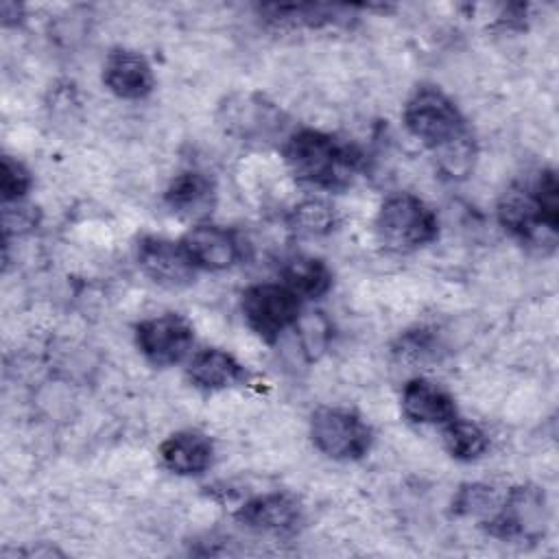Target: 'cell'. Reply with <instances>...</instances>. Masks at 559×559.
Segmentation results:
<instances>
[{
    "label": "cell",
    "instance_id": "e0dca14e",
    "mask_svg": "<svg viewBox=\"0 0 559 559\" xmlns=\"http://www.w3.org/2000/svg\"><path fill=\"white\" fill-rule=\"evenodd\" d=\"M164 203L177 216L201 221L212 214L216 203V186L201 170H183L168 183Z\"/></svg>",
    "mask_w": 559,
    "mask_h": 559
},
{
    "label": "cell",
    "instance_id": "277c9868",
    "mask_svg": "<svg viewBox=\"0 0 559 559\" xmlns=\"http://www.w3.org/2000/svg\"><path fill=\"white\" fill-rule=\"evenodd\" d=\"M376 236L384 249L413 251L439 238L437 212L413 192L389 194L376 214Z\"/></svg>",
    "mask_w": 559,
    "mask_h": 559
},
{
    "label": "cell",
    "instance_id": "44dd1931",
    "mask_svg": "<svg viewBox=\"0 0 559 559\" xmlns=\"http://www.w3.org/2000/svg\"><path fill=\"white\" fill-rule=\"evenodd\" d=\"M334 210L321 199H306L290 212V227L304 236H325L334 229Z\"/></svg>",
    "mask_w": 559,
    "mask_h": 559
},
{
    "label": "cell",
    "instance_id": "7a4b0ae2",
    "mask_svg": "<svg viewBox=\"0 0 559 559\" xmlns=\"http://www.w3.org/2000/svg\"><path fill=\"white\" fill-rule=\"evenodd\" d=\"M282 157L297 181L323 190L347 188L365 159L349 140L310 127L297 129L284 140Z\"/></svg>",
    "mask_w": 559,
    "mask_h": 559
},
{
    "label": "cell",
    "instance_id": "7c38bea8",
    "mask_svg": "<svg viewBox=\"0 0 559 559\" xmlns=\"http://www.w3.org/2000/svg\"><path fill=\"white\" fill-rule=\"evenodd\" d=\"M140 271L166 288H183L194 282L197 269L186 258L181 242L164 236H142L135 247Z\"/></svg>",
    "mask_w": 559,
    "mask_h": 559
},
{
    "label": "cell",
    "instance_id": "8fae6325",
    "mask_svg": "<svg viewBox=\"0 0 559 559\" xmlns=\"http://www.w3.org/2000/svg\"><path fill=\"white\" fill-rule=\"evenodd\" d=\"M179 242L197 271H227L242 258V242L236 231L214 223H197Z\"/></svg>",
    "mask_w": 559,
    "mask_h": 559
},
{
    "label": "cell",
    "instance_id": "4fadbf2b",
    "mask_svg": "<svg viewBox=\"0 0 559 559\" xmlns=\"http://www.w3.org/2000/svg\"><path fill=\"white\" fill-rule=\"evenodd\" d=\"M103 85L118 98L140 100L155 90V74L142 52L116 48L103 63Z\"/></svg>",
    "mask_w": 559,
    "mask_h": 559
},
{
    "label": "cell",
    "instance_id": "ba28073f",
    "mask_svg": "<svg viewBox=\"0 0 559 559\" xmlns=\"http://www.w3.org/2000/svg\"><path fill=\"white\" fill-rule=\"evenodd\" d=\"M284 111L258 92H236L218 105V122L240 142H269L284 127Z\"/></svg>",
    "mask_w": 559,
    "mask_h": 559
},
{
    "label": "cell",
    "instance_id": "ffe728a7",
    "mask_svg": "<svg viewBox=\"0 0 559 559\" xmlns=\"http://www.w3.org/2000/svg\"><path fill=\"white\" fill-rule=\"evenodd\" d=\"M443 428V445L448 454L456 461L469 463L480 459L489 450L487 432L472 419L454 417Z\"/></svg>",
    "mask_w": 559,
    "mask_h": 559
},
{
    "label": "cell",
    "instance_id": "6da1fadb",
    "mask_svg": "<svg viewBox=\"0 0 559 559\" xmlns=\"http://www.w3.org/2000/svg\"><path fill=\"white\" fill-rule=\"evenodd\" d=\"M406 131L437 157V168L450 179H465L476 159V144L456 103L437 85H419L406 100Z\"/></svg>",
    "mask_w": 559,
    "mask_h": 559
},
{
    "label": "cell",
    "instance_id": "9a60e30c",
    "mask_svg": "<svg viewBox=\"0 0 559 559\" xmlns=\"http://www.w3.org/2000/svg\"><path fill=\"white\" fill-rule=\"evenodd\" d=\"M402 413L413 424L445 426L459 417L456 402L450 391L428 378H413L402 389Z\"/></svg>",
    "mask_w": 559,
    "mask_h": 559
},
{
    "label": "cell",
    "instance_id": "d6986e66",
    "mask_svg": "<svg viewBox=\"0 0 559 559\" xmlns=\"http://www.w3.org/2000/svg\"><path fill=\"white\" fill-rule=\"evenodd\" d=\"M284 286H288L299 299H321L332 288V271L325 260L308 253L288 255L282 262Z\"/></svg>",
    "mask_w": 559,
    "mask_h": 559
},
{
    "label": "cell",
    "instance_id": "8992f818",
    "mask_svg": "<svg viewBox=\"0 0 559 559\" xmlns=\"http://www.w3.org/2000/svg\"><path fill=\"white\" fill-rule=\"evenodd\" d=\"M310 439L328 459L358 461L369 452L373 432L356 411L323 404L310 413Z\"/></svg>",
    "mask_w": 559,
    "mask_h": 559
},
{
    "label": "cell",
    "instance_id": "7402d4cb",
    "mask_svg": "<svg viewBox=\"0 0 559 559\" xmlns=\"http://www.w3.org/2000/svg\"><path fill=\"white\" fill-rule=\"evenodd\" d=\"M496 504H498V500L489 485L465 483L454 493L452 513L454 515H478L480 520H485L496 509Z\"/></svg>",
    "mask_w": 559,
    "mask_h": 559
},
{
    "label": "cell",
    "instance_id": "cb8c5ba5",
    "mask_svg": "<svg viewBox=\"0 0 559 559\" xmlns=\"http://www.w3.org/2000/svg\"><path fill=\"white\" fill-rule=\"evenodd\" d=\"M35 227V214L33 207H24L15 203V207L4 205V238H9L13 231H24Z\"/></svg>",
    "mask_w": 559,
    "mask_h": 559
},
{
    "label": "cell",
    "instance_id": "ac0fdd59",
    "mask_svg": "<svg viewBox=\"0 0 559 559\" xmlns=\"http://www.w3.org/2000/svg\"><path fill=\"white\" fill-rule=\"evenodd\" d=\"M352 7L347 4H314V2H290V4H264L260 15L277 28H319L336 24L347 17Z\"/></svg>",
    "mask_w": 559,
    "mask_h": 559
},
{
    "label": "cell",
    "instance_id": "52a82bcc",
    "mask_svg": "<svg viewBox=\"0 0 559 559\" xmlns=\"http://www.w3.org/2000/svg\"><path fill=\"white\" fill-rule=\"evenodd\" d=\"M240 312L249 330L264 343L273 345L282 332L297 325L301 317V301L284 284L260 282L242 290Z\"/></svg>",
    "mask_w": 559,
    "mask_h": 559
},
{
    "label": "cell",
    "instance_id": "9c48e42d",
    "mask_svg": "<svg viewBox=\"0 0 559 559\" xmlns=\"http://www.w3.org/2000/svg\"><path fill=\"white\" fill-rule=\"evenodd\" d=\"M135 347L153 367L181 362L194 345V328L179 312H162L135 323Z\"/></svg>",
    "mask_w": 559,
    "mask_h": 559
},
{
    "label": "cell",
    "instance_id": "30bf717a",
    "mask_svg": "<svg viewBox=\"0 0 559 559\" xmlns=\"http://www.w3.org/2000/svg\"><path fill=\"white\" fill-rule=\"evenodd\" d=\"M234 520L255 533L286 537L301 528L304 509L293 493L269 491L245 500L234 511Z\"/></svg>",
    "mask_w": 559,
    "mask_h": 559
},
{
    "label": "cell",
    "instance_id": "5b68a950",
    "mask_svg": "<svg viewBox=\"0 0 559 559\" xmlns=\"http://www.w3.org/2000/svg\"><path fill=\"white\" fill-rule=\"evenodd\" d=\"M546 493L537 485H513L480 528L500 542H537L546 533Z\"/></svg>",
    "mask_w": 559,
    "mask_h": 559
},
{
    "label": "cell",
    "instance_id": "5bb4252c",
    "mask_svg": "<svg viewBox=\"0 0 559 559\" xmlns=\"http://www.w3.org/2000/svg\"><path fill=\"white\" fill-rule=\"evenodd\" d=\"M186 376L192 386L207 393L247 384L251 378L247 367L221 347H203L194 352L186 367Z\"/></svg>",
    "mask_w": 559,
    "mask_h": 559
},
{
    "label": "cell",
    "instance_id": "603a6c76",
    "mask_svg": "<svg viewBox=\"0 0 559 559\" xmlns=\"http://www.w3.org/2000/svg\"><path fill=\"white\" fill-rule=\"evenodd\" d=\"M33 188V175L31 170L11 155H2L0 162V194L2 203H20Z\"/></svg>",
    "mask_w": 559,
    "mask_h": 559
},
{
    "label": "cell",
    "instance_id": "3957f363",
    "mask_svg": "<svg viewBox=\"0 0 559 559\" xmlns=\"http://www.w3.org/2000/svg\"><path fill=\"white\" fill-rule=\"evenodd\" d=\"M500 227L526 245L557 242L559 229V183L552 168H542L531 186H509L496 205Z\"/></svg>",
    "mask_w": 559,
    "mask_h": 559
},
{
    "label": "cell",
    "instance_id": "2e32d148",
    "mask_svg": "<svg viewBox=\"0 0 559 559\" xmlns=\"http://www.w3.org/2000/svg\"><path fill=\"white\" fill-rule=\"evenodd\" d=\"M157 454L168 472L177 476H199L210 469L214 461V445L205 432L188 428L168 435Z\"/></svg>",
    "mask_w": 559,
    "mask_h": 559
}]
</instances>
